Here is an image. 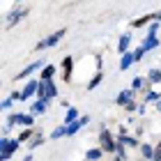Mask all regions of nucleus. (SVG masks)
I'll return each instance as SVG.
<instances>
[{
  "mask_svg": "<svg viewBox=\"0 0 161 161\" xmlns=\"http://www.w3.org/2000/svg\"><path fill=\"white\" fill-rule=\"evenodd\" d=\"M131 97H134V90H122L118 94V104L120 106H129L131 104Z\"/></svg>",
  "mask_w": 161,
  "mask_h": 161,
  "instance_id": "obj_10",
  "label": "nucleus"
},
{
  "mask_svg": "<svg viewBox=\"0 0 161 161\" xmlns=\"http://www.w3.org/2000/svg\"><path fill=\"white\" fill-rule=\"evenodd\" d=\"M58 94V87H55V83L53 80H42L39 83V90H37V97L42 99V101H51Z\"/></svg>",
  "mask_w": 161,
  "mask_h": 161,
  "instance_id": "obj_1",
  "label": "nucleus"
},
{
  "mask_svg": "<svg viewBox=\"0 0 161 161\" xmlns=\"http://www.w3.org/2000/svg\"><path fill=\"white\" fill-rule=\"evenodd\" d=\"M152 19H157V14H147V16H143V19H136V21H131V28H143V25H147Z\"/></svg>",
  "mask_w": 161,
  "mask_h": 161,
  "instance_id": "obj_12",
  "label": "nucleus"
},
{
  "mask_svg": "<svg viewBox=\"0 0 161 161\" xmlns=\"http://www.w3.org/2000/svg\"><path fill=\"white\" fill-rule=\"evenodd\" d=\"M39 67H44V62H42V60H35L32 64H28V67H25L23 71H21V74H19L16 78H19V80H21V78H28V76H30L35 69H39Z\"/></svg>",
  "mask_w": 161,
  "mask_h": 161,
  "instance_id": "obj_8",
  "label": "nucleus"
},
{
  "mask_svg": "<svg viewBox=\"0 0 161 161\" xmlns=\"http://www.w3.org/2000/svg\"><path fill=\"white\" fill-rule=\"evenodd\" d=\"M159 99H161L159 92H147V101H159Z\"/></svg>",
  "mask_w": 161,
  "mask_h": 161,
  "instance_id": "obj_27",
  "label": "nucleus"
},
{
  "mask_svg": "<svg viewBox=\"0 0 161 161\" xmlns=\"http://www.w3.org/2000/svg\"><path fill=\"white\" fill-rule=\"evenodd\" d=\"M64 32H67L64 28H62V30H58V32H53L51 37H46L44 42H39V44H37V48H48V46H55V44L60 42L62 37H64Z\"/></svg>",
  "mask_w": 161,
  "mask_h": 161,
  "instance_id": "obj_5",
  "label": "nucleus"
},
{
  "mask_svg": "<svg viewBox=\"0 0 161 161\" xmlns=\"http://www.w3.org/2000/svg\"><path fill=\"white\" fill-rule=\"evenodd\" d=\"M7 124H9V127H14V124H23L25 129H32L35 115H28V113H12L9 118H7Z\"/></svg>",
  "mask_w": 161,
  "mask_h": 161,
  "instance_id": "obj_2",
  "label": "nucleus"
},
{
  "mask_svg": "<svg viewBox=\"0 0 161 161\" xmlns=\"http://www.w3.org/2000/svg\"><path fill=\"white\" fill-rule=\"evenodd\" d=\"M12 101H14V97H7V99L3 101V108H5V111H7V108H9V106H12Z\"/></svg>",
  "mask_w": 161,
  "mask_h": 161,
  "instance_id": "obj_30",
  "label": "nucleus"
},
{
  "mask_svg": "<svg viewBox=\"0 0 161 161\" xmlns=\"http://www.w3.org/2000/svg\"><path fill=\"white\" fill-rule=\"evenodd\" d=\"M67 136V127H58L55 131H51V138H62Z\"/></svg>",
  "mask_w": 161,
  "mask_h": 161,
  "instance_id": "obj_22",
  "label": "nucleus"
},
{
  "mask_svg": "<svg viewBox=\"0 0 161 161\" xmlns=\"http://www.w3.org/2000/svg\"><path fill=\"white\" fill-rule=\"evenodd\" d=\"M115 161H124V159H122V157H118V159H115Z\"/></svg>",
  "mask_w": 161,
  "mask_h": 161,
  "instance_id": "obj_35",
  "label": "nucleus"
},
{
  "mask_svg": "<svg viewBox=\"0 0 161 161\" xmlns=\"http://www.w3.org/2000/svg\"><path fill=\"white\" fill-rule=\"evenodd\" d=\"M101 78H104V76H101V71H97V74H94V78L90 80V83H87V90H94V87L101 83Z\"/></svg>",
  "mask_w": 161,
  "mask_h": 161,
  "instance_id": "obj_20",
  "label": "nucleus"
},
{
  "mask_svg": "<svg viewBox=\"0 0 161 161\" xmlns=\"http://www.w3.org/2000/svg\"><path fill=\"white\" fill-rule=\"evenodd\" d=\"M76 120H78V111H76L74 106H69L67 115H64V122H67V124H71V122H76Z\"/></svg>",
  "mask_w": 161,
  "mask_h": 161,
  "instance_id": "obj_18",
  "label": "nucleus"
},
{
  "mask_svg": "<svg viewBox=\"0 0 161 161\" xmlns=\"http://www.w3.org/2000/svg\"><path fill=\"white\" fill-rule=\"evenodd\" d=\"M32 134H35V131H32V129H25V131H21V136H19V141H21V143H25V141H30V138H32Z\"/></svg>",
  "mask_w": 161,
  "mask_h": 161,
  "instance_id": "obj_25",
  "label": "nucleus"
},
{
  "mask_svg": "<svg viewBox=\"0 0 161 161\" xmlns=\"http://www.w3.org/2000/svg\"><path fill=\"white\" fill-rule=\"evenodd\" d=\"M19 145H21V141H19V138H16V141L3 138V143H0V150H3V152H0V159H3V161H7V159H9V157L14 154V152L19 150Z\"/></svg>",
  "mask_w": 161,
  "mask_h": 161,
  "instance_id": "obj_3",
  "label": "nucleus"
},
{
  "mask_svg": "<svg viewBox=\"0 0 161 161\" xmlns=\"http://www.w3.org/2000/svg\"><path fill=\"white\" fill-rule=\"evenodd\" d=\"M23 161H32V154H28V157H25V159H23Z\"/></svg>",
  "mask_w": 161,
  "mask_h": 161,
  "instance_id": "obj_33",
  "label": "nucleus"
},
{
  "mask_svg": "<svg viewBox=\"0 0 161 161\" xmlns=\"http://www.w3.org/2000/svg\"><path fill=\"white\" fill-rule=\"evenodd\" d=\"M99 143H101V150H106V152H118V143L113 141L111 131L101 129V134H99Z\"/></svg>",
  "mask_w": 161,
  "mask_h": 161,
  "instance_id": "obj_4",
  "label": "nucleus"
},
{
  "mask_svg": "<svg viewBox=\"0 0 161 161\" xmlns=\"http://www.w3.org/2000/svg\"><path fill=\"white\" fill-rule=\"evenodd\" d=\"M71 64H74V60H71V58H64V60H62V69H64V80H67V83H69V78H71Z\"/></svg>",
  "mask_w": 161,
  "mask_h": 161,
  "instance_id": "obj_13",
  "label": "nucleus"
},
{
  "mask_svg": "<svg viewBox=\"0 0 161 161\" xmlns=\"http://www.w3.org/2000/svg\"><path fill=\"white\" fill-rule=\"evenodd\" d=\"M53 74H55V67L53 64H46L42 71V80H53Z\"/></svg>",
  "mask_w": 161,
  "mask_h": 161,
  "instance_id": "obj_17",
  "label": "nucleus"
},
{
  "mask_svg": "<svg viewBox=\"0 0 161 161\" xmlns=\"http://www.w3.org/2000/svg\"><path fill=\"white\" fill-rule=\"evenodd\" d=\"M42 141H44V138L37 134V136H35V141H32V138H30V141H28V147H30V150H35V147H39V145H42Z\"/></svg>",
  "mask_w": 161,
  "mask_h": 161,
  "instance_id": "obj_23",
  "label": "nucleus"
},
{
  "mask_svg": "<svg viewBox=\"0 0 161 161\" xmlns=\"http://www.w3.org/2000/svg\"><path fill=\"white\" fill-rule=\"evenodd\" d=\"M46 104H48V101H42V99H39V101H35L30 113H32V115H39V113H44V111H46Z\"/></svg>",
  "mask_w": 161,
  "mask_h": 161,
  "instance_id": "obj_16",
  "label": "nucleus"
},
{
  "mask_svg": "<svg viewBox=\"0 0 161 161\" xmlns=\"http://www.w3.org/2000/svg\"><path fill=\"white\" fill-rule=\"evenodd\" d=\"M152 159H154V161H161V143L154 147V157H152Z\"/></svg>",
  "mask_w": 161,
  "mask_h": 161,
  "instance_id": "obj_29",
  "label": "nucleus"
},
{
  "mask_svg": "<svg viewBox=\"0 0 161 161\" xmlns=\"http://www.w3.org/2000/svg\"><path fill=\"white\" fill-rule=\"evenodd\" d=\"M157 21H159V23H161V12H159V14H157Z\"/></svg>",
  "mask_w": 161,
  "mask_h": 161,
  "instance_id": "obj_34",
  "label": "nucleus"
},
{
  "mask_svg": "<svg viewBox=\"0 0 161 161\" xmlns=\"http://www.w3.org/2000/svg\"><path fill=\"white\" fill-rule=\"evenodd\" d=\"M157 30H159V21H157V23H152V25H150V35H157Z\"/></svg>",
  "mask_w": 161,
  "mask_h": 161,
  "instance_id": "obj_31",
  "label": "nucleus"
},
{
  "mask_svg": "<svg viewBox=\"0 0 161 161\" xmlns=\"http://www.w3.org/2000/svg\"><path fill=\"white\" fill-rule=\"evenodd\" d=\"M101 154H104V150H101V147H99V150H87V152H85V159H87V161H99Z\"/></svg>",
  "mask_w": 161,
  "mask_h": 161,
  "instance_id": "obj_15",
  "label": "nucleus"
},
{
  "mask_svg": "<svg viewBox=\"0 0 161 161\" xmlns=\"http://www.w3.org/2000/svg\"><path fill=\"white\" fill-rule=\"evenodd\" d=\"M120 143H122V145H131V147H134V145H138L136 138H129V136H124V134L120 136Z\"/></svg>",
  "mask_w": 161,
  "mask_h": 161,
  "instance_id": "obj_24",
  "label": "nucleus"
},
{
  "mask_svg": "<svg viewBox=\"0 0 161 161\" xmlns=\"http://www.w3.org/2000/svg\"><path fill=\"white\" fill-rule=\"evenodd\" d=\"M25 14H28V9H16V12L7 14V19H5V28H12L14 23H19V19H23Z\"/></svg>",
  "mask_w": 161,
  "mask_h": 161,
  "instance_id": "obj_6",
  "label": "nucleus"
},
{
  "mask_svg": "<svg viewBox=\"0 0 161 161\" xmlns=\"http://www.w3.org/2000/svg\"><path fill=\"white\" fill-rule=\"evenodd\" d=\"M143 55H145V51H143V48H136V51H134V58H136V62H138V60H143Z\"/></svg>",
  "mask_w": 161,
  "mask_h": 161,
  "instance_id": "obj_28",
  "label": "nucleus"
},
{
  "mask_svg": "<svg viewBox=\"0 0 161 161\" xmlns=\"http://www.w3.org/2000/svg\"><path fill=\"white\" fill-rule=\"evenodd\" d=\"M141 152H143L145 159H152V157H154V147H152V145H147V143L141 145Z\"/></svg>",
  "mask_w": 161,
  "mask_h": 161,
  "instance_id": "obj_19",
  "label": "nucleus"
},
{
  "mask_svg": "<svg viewBox=\"0 0 161 161\" xmlns=\"http://www.w3.org/2000/svg\"><path fill=\"white\" fill-rule=\"evenodd\" d=\"M157 111H159V113H161V99H159V101H157Z\"/></svg>",
  "mask_w": 161,
  "mask_h": 161,
  "instance_id": "obj_32",
  "label": "nucleus"
},
{
  "mask_svg": "<svg viewBox=\"0 0 161 161\" xmlns=\"http://www.w3.org/2000/svg\"><path fill=\"white\" fill-rule=\"evenodd\" d=\"M39 90V83L37 80H30V83H28L25 87H23V92H21V101H25V99H30L35 92Z\"/></svg>",
  "mask_w": 161,
  "mask_h": 161,
  "instance_id": "obj_7",
  "label": "nucleus"
},
{
  "mask_svg": "<svg viewBox=\"0 0 161 161\" xmlns=\"http://www.w3.org/2000/svg\"><path fill=\"white\" fill-rule=\"evenodd\" d=\"M138 87H143V78L141 76L134 78V83H131V90H138Z\"/></svg>",
  "mask_w": 161,
  "mask_h": 161,
  "instance_id": "obj_26",
  "label": "nucleus"
},
{
  "mask_svg": "<svg viewBox=\"0 0 161 161\" xmlns=\"http://www.w3.org/2000/svg\"><path fill=\"white\" fill-rule=\"evenodd\" d=\"M159 46V39H157V35H147V37H145V42H143V51L145 53H147V51H152V48H157Z\"/></svg>",
  "mask_w": 161,
  "mask_h": 161,
  "instance_id": "obj_9",
  "label": "nucleus"
},
{
  "mask_svg": "<svg viewBox=\"0 0 161 161\" xmlns=\"http://www.w3.org/2000/svg\"><path fill=\"white\" fill-rule=\"evenodd\" d=\"M150 83H161V69H152L150 71Z\"/></svg>",
  "mask_w": 161,
  "mask_h": 161,
  "instance_id": "obj_21",
  "label": "nucleus"
},
{
  "mask_svg": "<svg viewBox=\"0 0 161 161\" xmlns=\"http://www.w3.org/2000/svg\"><path fill=\"white\" fill-rule=\"evenodd\" d=\"M134 62H136L134 53H124V55H122V60H120V69H122V71H127V69H129Z\"/></svg>",
  "mask_w": 161,
  "mask_h": 161,
  "instance_id": "obj_11",
  "label": "nucleus"
},
{
  "mask_svg": "<svg viewBox=\"0 0 161 161\" xmlns=\"http://www.w3.org/2000/svg\"><path fill=\"white\" fill-rule=\"evenodd\" d=\"M129 44H131V37H129V35H122V37H120V42H118V51H120V53L124 55V53H127V48H129Z\"/></svg>",
  "mask_w": 161,
  "mask_h": 161,
  "instance_id": "obj_14",
  "label": "nucleus"
}]
</instances>
